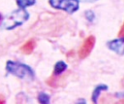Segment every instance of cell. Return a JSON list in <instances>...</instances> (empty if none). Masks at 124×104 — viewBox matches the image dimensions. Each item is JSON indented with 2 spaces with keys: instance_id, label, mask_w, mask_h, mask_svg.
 <instances>
[{
  "instance_id": "cell-6",
  "label": "cell",
  "mask_w": 124,
  "mask_h": 104,
  "mask_svg": "<svg viewBox=\"0 0 124 104\" xmlns=\"http://www.w3.org/2000/svg\"><path fill=\"white\" fill-rule=\"evenodd\" d=\"M35 46H36L35 41H34L33 39H30V40H28L27 42H25V43L21 46L20 51H21L23 53H25V54H29V53H31V52H33Z\"/></svg>"
},
{
  "instance_id": "cell-7",
  "label": "cell",
  "mask_w": 124,
  "mask_h": 104,
  "mask_svg": "<svg viewBox=\"0 0 124 104\" xmlns=\"http://www.w3.org/2000/svg\"><path fill=\"white\" fill-rule=\"evenodd\" d=\"M106 89H108V87L106 85H99V86H97V87L94 89V91L92 93V101L94 103H96L97 100H98V97H99V95L101 93V90H106Z\"/></svg>"
},
{
  "instance_id": "cell-10",
  "label": "cell",
  "mask_w": 124,
  "mask_h": 104,
  "mask_svg": "<svg viewBox=\"0 0 124 104\" xmlns=\"http://www.w3.org/2000/svg\"><path fill=\"white\" fill-rule=\"evenodd\" d=\"M38 100L41 103H48L49 102V96L46 94L45 92H41L38 96Z\"/></svg>"
},
{
  "instance_id": "cell-11",
  "label": "cell",
  "mask_w": 124,
  "mask_h": 104,
  "mask_svg": "<svg viewBox=\"0 0 124 104\" xmlns=\"http://www.w3.org/2000/svg\"><path fill=\"white\" fill-rule=\"evenodd\" d=\"M118 37L119 38H124V22H123V24H122L119 32H118Z\"/></svg>"
},
{
  "instance_id": "cell-14",
  "label": "cell",
  "mask_w": 124,
  "mask_h": 104,
  "mask_svg": "<svg viewBox=\"0 0 124 104\" xmlns=\"http://www.w3.org/2000/svg\"><path fill=\"white\" fill-rule=\"evenodd\" d=\"M119 103H124V99H121V100L119 101Z\"/></svg>"
},
{
  "instance_id": "cell-2",
  "label": "cell",
  "mask_w": 124,
  "mask_h": 104,
  "mask_svg": "<svg viewBox=\"0 0 124 104\" xmlns=\"http://www.w3.org/2000/svg\"><path fill=\"white\" fill-rule=\"evenodd\" d=\"M29 18V14L23 9H17L9 14L3 22V27L6 30H12L19 25H21L23 22H25Z\"/></svg>"
},
{
  "instance_id": "cell-3",
  "label": "cell",
  "mask_w": 124,
  "mask_h": 104,
  "mask_svg": "<svg viewBox=\"0 0 124 104\" xmlns=\"http://www.w3.org/2000/svg\"><path fill=\"white\" fill-rule=\"evenodd\" d=\"M50 6L54 9L63 10L69 14H73L78 9V0H49Z\"/></svg>"
},
{
  "instance_id": "cell-9",
  "label": "cell",
  "mask_w": 124,
  "mask_h": 104,
  "mask_svg": "<svg viewBox=\"0 0 124 104\" xmlns=\"http://www.w3.org/2000/svg\"><path fill=\"white\" fill-rule=\"evenodd\" d=\"M36 2V0H16V4L18 7L20 8H26V7H29V6H32L34 5Z\"/></svg>"
},
{
  "instance_id": "cell-13",
  "label": "cell",
  "mask_w": 124,
  "mask_h": 104,
  "mask_svg": "<svg viewBox=\"0 0 124 104\" xmlns=\"http://www.w3.org/2000/svg\"><path fill=\"white\" fill-rule=\"evenodd\" d=\"M81 1H82V2H90V3H91V2H95L96 0H81Z\"/></svg>"
},
{
  "instance_id": "cell-12",
  "label": "cell",
  "mask_w": 124,
  "mask_h": 104,
  "mask_svg": "<svg viewBox=\"0 0 124 104\" xmlns=\"http://www.w3.org/2000/svg\"><path fill=\"white\" fill-rule=\"evenodd\" d=\"M3 103H5V98L3 95L0 94V104H3Z\"/></svg>"
},
{
  "instance_id": "cell-5",
  "label": "cell",
  "mask_w": 124,
  "mask_h": 104,
  "mask_svg": "<svg viewBox=\"0 0 124 104\" xmlns=\"http://www.w3.org/2000/svg\"><path fill=\"white\" fill-rule=\"evenodd\" d=\"M108 47L112 52L118 54H124V38L115 39L108 43Z\"/></svg>"
},
{
  "instance_id": "cell-1",
  "label": "cell",
  "mask_w": 124,
  "mask_h": 104,
  "mask_svg": "<svg viewBox=\"0 0 124 104\" xmlns=\"http://www.w3.org/2000/svg\"><path fill=\"white\" fill-rule=\"evenodd\" d=\"M6 69L12 75H15L17 78L25 81H32L35 78V74L31 67L20 62L9 60L6 63Z\"/></svg>"
},
{
  "instance_id": "cell-8",
  "label": "cell",
  "mask_w": 124,
  "mask_h": 104,
  "mask_svg": "<svg viewBox=\"0 0 124 104\" xmlns=\"http://www.w3.org/2000/svg\"><path fill=\"white\" fill-rule=\"evenodd\" d=\"M67 69V65L65 62L63 61H58L55 66H54V71H53V75H60L62 72H64Z\"/></svg>"
},
{
  "instance_id": "cell-15",
  "label": "cell",
  "mask_w": 124,
  "mask_h": 104,
  "mask_svg": "<svg viewBox=\"0 0 124 104\" xmlns=\"http://www.w3.org/2000/svg\"><path fill=\"white\" fill-rule=\"evenodd\" d=\"M1 18H2V17H1V15H0V22H1Z\"/></svg>"
},
{
  "instance_id": "cell-4",
  "label": "cell",
  "mask_w": 124,
  "mask_h": 104,
  "mask_svg": "<svg viewBox=\"0 0 124 104\" xmlns=\"http://www.w3.org/2000/svg\"><path fill=\"white\" fill-rule=\"evenodd\" d=\"M94 45H95V37L92 36V35L87 37L84 40L83 44L81 45V47H80V49L78 51V57L81 58V59L86 58L90 54L91 51L93 50Z\"/></svg>"
}]
</instances>
